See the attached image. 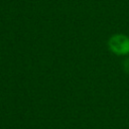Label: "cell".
<instances>
[{"label":"cell","instance_id":"1","mask_svg":"<svg viewBox=\"0 0 129 129\" xmlns=\"http://www.w3.org/2000/svg\"><path fill=\"white\" fill-rule=\"evenodd\" d=\"M110 49L116 54L129 53V37L123 34H115L109 40Z\"/></svg>","mask_w":129,"mask_h":129}]
</instances>
